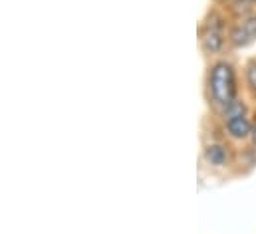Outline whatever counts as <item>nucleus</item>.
Masks as SVG:
<instances>
[{"instance_id": "5", "label": "nucleus", "mask_w": 256, "mask_h": 234, "mask_svg": "<svg viewBox=\"0 0 256 234\" xmlns=\"http://www.w3.org/2000/svg\"><path fill=\"white\" fill-rule=\"evenodd\" d=\"M202 157L210 167H224L228 163V149L222 143H208L204 145Z\"/></svg>"}, {"instance_id": "6", "label": "nucleus", "mask_w": 256, "mask_h": 234, "mask_svg": "<svg viewBox=\"0 0 256 234\" xmlns=\"http://www.w3.org/2000/svg\"><path fill=\"white\" fill-rule=\"evenodd\" d=\"M244 80H246V86L250 90V94L256 98V60H250L244 68Z\"/></svg>"}, {"instance_id": "7", "label": "nucleus", "mask_w": 256, "mask_h": 234, "mask_svg": "<svg viewBox=\"0 0 256 234\" xmlns=\"http://www.w3.org/2000/svg\"><path fill=\"white\" fill-rule=\"evenodd\" d=\"M234 4H240V6H248V4H256V0H230Z\"/></svg>"}, {"instance_id": "4", "label": "nucleus", "mask_w": 256, "mask_h": 234, "mask_svg": "<svg viewBox=\"0 0 256 234\" xmlns=\"http://www.w3.org/2000/svg\"><path fill=\"white\" fill-rule=\"evenodd\" d=\"M222 123H224L226 135L230 139H234V141H244V139H250V135H252L254 121L248 117V112L246 114L226 117V119H222Z\"/></svg>"}, {"instance_id": "3", "label": "nucleus", "mask_w": 256, "mask_h": 234, "mask_svg": "<svg viewBox=\"0 0 256 234\" xmlns=\"http://www.w3.org/2000/svg\"><path fill=\"white\" fill-rule=\"evenodd\" d=\"M252 42H256V12H248L234 20L228 28V46L246 48Z\"/></svg>"}, {"instance_id": "8", "label": "nucleus", "mask_w": 256, "mask_h": 234, "mask_svg": "<svg viewBox=\"0 0 256 234\" xmlns=\"http://www.w3.org/2000/svg\"><path fill=\"white\" fill-rule=\"evenodd\" d=\"M250 141H252V145L256 147V121H254V127H252V135H250Z\"/></svg>"}, {"instance_id": "2", "label": "nucleus", "mask_w": 256, "mask_h": 234, "mask_svg": "<svg viewBox=\"0 0 256 234\" xmlns=\"http://www.w3.org/2000/svg\"><path fill=\"white\" fill-rule=\"evenodd\" d=\"M198 42H200V48L204 54H220L222 48L226 46L228 42V34H226V24H224V18L216 12H212L208 16V20L200 26V32H198Z\"/></svg>"}, {"instance_id": "1", "label": "nucleus", "mask_w": 256, "mask_h": 234, "mask_svg": "<svg viewBox=\"0 0 256 234\" xmlns=\"http://www.w3.org/2000/svg\"><path fill=\"white\" fill-rule=\"evenodd\" d=\"M206 94L208 102L222 112L228 108L234 100H238V82H236V70L228 60H216L208 68L206 76Z\"/></svg>"}]
</instances>
